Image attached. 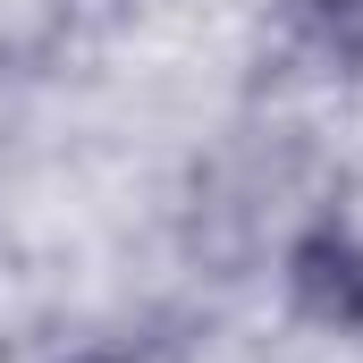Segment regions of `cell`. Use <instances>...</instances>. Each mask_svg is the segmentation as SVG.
<instances>
[{
  "label": "cell",
  "mask_w": 363,
  "mask_h": 363,
  "mask_svg": "<svg viewBox=\"0 0 363 363\" xmlns=\"http://www.w3.org/2000/svg\"><path fill=\"white\" fill-rule=\"evenodd\" d=\"M304 17H321L330 34H347V26H363V0H304Z\"/></svg>",
  "instance_id": "cell-2"
},
{
  "label": "cell",
  "mask_w": 363,
  "mask_h": 363,
  "mask_svg": "<svg viewBox=\"0 0 363 363\" xmlns=\"http://www.w3.org/2000/svg\"><path fill=\"white\" fill-rule=\"evenodd\" d=\"M279 287H287L296 321L355 338V330H363V228H355V220H338V211L304 220V228L287 237Z\"/></svg>",
  "instance_id": "cell-1"
},
{
  "label": "cell",
  "mask_w": 363,
  "mask_h": 363,
  "mask_svg": "<svg viewBox=\"0 0 363 363\" xmlns=\"http://www.w3.org/2000/svg\"><path fill=\"white\" fill-rule=\"evenodd\" d=\"M68 363H144V355H135L127 338H93V347H77Z\"/></svg>",
  "instance_id": "cell-3"
}]
</instances>
